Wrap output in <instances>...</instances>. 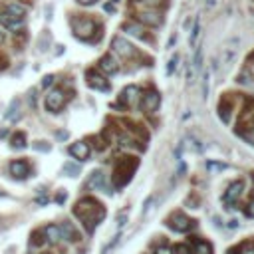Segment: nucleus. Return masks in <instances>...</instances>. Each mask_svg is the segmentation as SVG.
<instances>
[{"label": "nucleus", "mask_w": 254, "mask_h": 254, "mask_svg": "<svg viewBox=\"0 0 254 254\" xmlns=\"http://www.w3.org/2000/svg\"><path fill=\"white\" fill-rule=\"evenodd\" d=\"M74 217L80 219L84 228L91 234L99 226V223L106 219V207L93 197H84L74 205Z\"/></svg>", "instance_id": "obj_1"}, {"label": "nucleus", "mask_w": 254, "mask_h": 254, "mask_svg": "<svg viewBox=\"0 0 254 254\" xmlns=\"http://www.w3.org/2000/svg\"><path fill=\"white\" fill-rule=\"evenodd\" d=\"M139 167V159L137 157H121L115 161V167H113V173H112V183L115 189H123L135 175Z\"/></svg>", "instance_id": "obj_2"}, {"label": "nucleus", "mask_w": 254, "mask_h": 254, "mask_svg": "<svg viewBox=\"0 0 254 254\" xmlns=\"http://www.w3.org/2000/svg\"><path fill=\"white\" fill-rule=\"evenodd\" d=\"M24 16H26V10H24V6H20V4H8L6 8H4V12L0 14V22H2L6 28H12V30H16L22 22H24Z\"/></svg>", "instance_id": "obj_3"}, {"label": "nucleus", "mask_w": 254, "mask_h": 254, "mask_svg": "<svg viewBox=\"0 0 254 254\" xmlns=\"http://www.w3.org/2000/svg\"><path fill=\"white\" fill-rule=\"evenodd\" d=\"M165 225H167L171 230H175V232H189V230L195 226V221H193L191 217H187L185 213L175 211V213H171V215L165 219Z\"/></svg>", "instance_id": "obj_4"}, {"label": "nucleus", "mask_w": 254, "mask_h": 254, "mask_svg": "<svg viewBox=\"0 0 254 254\" xmlns=\"http://www.w3.org/2000/svg\"><path fill=\"white\" fill-rule=\"evenodd\" d=\"M44 106L50 113H58L60 110H64L66 106V91L62 87H54V89H50L48 95H46V101H44Z\"/></svg>", "instance_id": "obj_5"}, {"label": "nucleus", "mask_w": 254, "mask_h": 254, "mask_svg": "<svg viewBox=\"0 0 254 254\" xmlns=\"http://www.w3.org/2000/svg\"><path fill=\"white\" fill-rule=\"evenodd\" d=\"M72 26H74V34L80 40H93V34L97 30V26L91 18H76L72 22Z\"/></svg>", "instance_id": "obj_6"}, {"label": "nucleus", "mask_w": 254, "mask_h": 254, "mask_svg": "<svg viewBox=\"0 0 254 254\" xmlns=\"http://www.w3.org/2000/svg\"><path fill=\"white\" fill-rule=\"evenodd\" d=\"M161 106V93L155 91V89H149L147 93H143L141 97V110L145 113H155Z\"/></svg>", "instance_id": "obj_7"}, {"label": "nucleus", "mask_w": 254, "mask_h": 254, "mask_svg": "<svg viewBox=\"0 0 254 254\" xmlns=\"http://www.w3.org/2000/svg\"><path fill=\"white\" fill-rule=\"evenodd\" d=\"M85 84L91 89H97V91H110V82L101 74H97L95 70H87L85 72Z\"/></svg>", "instance_id": "obj_8"}, {"label": "nucleus", "mask_w": 254, "mask_h": 254, "mask_svg": "<svg viewBox=\"0 0 254 254\" xmlns=\"http://www.w3.org/2000/svg\"><path fill=\"white\" fill-rule=\"evenodd\" d=\"M112 46H113V50L119 54V56H123V58H133L135 54H137V50L125 40V38H121V36H117V38H113V42H112Z\"/></svg>", "instance_id": "obj_9"}, {"label": "nucleus", "mask_w": 254, "mask_h": 254, "mask_svg": "<svg viewBox=\"0 0 254 254\" xmlns=\"http://www.w3.org/2000/svg\"><path fill=\"white\" fill-rule=\"evenodd\" d=\"M200 68H202V48L198 46V48L195 50V58H193V62H191V66H189V70H187V82H189V84H195V78L198 76Z\"/></svg>", "instance_id": "obj_10"}, {"label": "nucleus", "mask_w": 254, "mask_h": 254, "mask_svg": "<svg viewBox=\"0 0 254 254\" xmlns=\"http://www.w3.org/2000/svg\"><path fill=\"white\" fill-rule=\"evenodd\" d=\"M242 191H244V181H232L230 185H228V189L225 191V202L226 205H232V202H236L238 198H240V195H242Z\"/></svg>", "instance_id": "obj_11"}, {"label": "nucleus", "mask_w": 254, "mask_h": 254, "mask_svg": "<svg viewBox=\"0 0 254 254\" xmlns=\"http://www.w3.org/2000/svg\"><path fill=\"white\" fill-rule=\"evenodd\" d=\"M70 155L74 157V159H78V161H87L89 159V145L85 143V141H76V143H72L70 145Z\"/></svg>", "instance_id": "obj_12"}, {"label": "nucleus", "mask_w": 254, "mask_h": 254, "mask_svg": "<svg viewBox=\"0 0 254 254\" xmlns=\"http://www.w3.org/2000/svg\"><path fill=\"white\" fill-rule=\"evenodd\" d=\"M137 18H139V22H143L147 26H153V28H157V26L163 24V16L157 10H141L137 14Z\"/></svg>", "instance_id": "obj_13"}, {"label": "nucleus", "mask_w": 254, "mask_h": 254, "mask_svg": "<svg viewBox=\"0 0 254 254\" xmlns=\"http://www.w3.org/2000/svg\"><path fill=\"white\" fill-rule=\"evenodd\" d=\"M30 171H32L30 163L24 161V159H14L10 163V175L14 179H26V177H30Z\"/></svg>", "instance_id": "obj_14"}, {"label": "nucleus", "mask_w": 254, "mask_h": 254, "mask_svg": "<svg viewBox=\"0 0 254 254\" xmlns=\"http://www.w3.org/2000/svg\"><path fill=\"white\" fill-rule=\"evenodd\" d=\"M191 244H193V254H215V248L209 240L200 238V236H191Z\"/></svg>", "instance_id": "obj_15"}, {"label": "nucleus", "mask_w": 254, "mask_h": 254, "mask_svg": "<svg viewBox=\"0 0 254 254\" xmlns=\"http://www.w3.org/2000/svg\"><path fill=\"white\" fill-rule=\"evenodd\" d=\"M137 99H139V87H137V85H127V87L121 91V95H119V104L131 108Z\"/></svg>", "instance_id": "obj_16"}, {"label": "nucleus", "mask_w": 254, "mask_h": 254, "mask_svg": "<svg viewBox=\"0 0 254 254\" xmlns=\"http://www.w3.org/2000/svg\"><path fill=\"white\" fill-rule=\"evenodd\" d=\"M60 234H62V238H66L68 242H80V232H78V228L70 223V221H64L62 225H60Z\"/></svg>", "instance_id": "obj_17"}, {"label": "nucleus", "mask_w": 254, "mask_h": 254, "mask_svg": "<svg viewBox=\"0 0 254 254\" xmlns=\"http://www.w3.org/2000/svg\"><path fill=\"white\" fill-rule=\"evenodd\" d=\"M236 48H238V40L236 38H232V40H228L225 44V48H223V64L225 66H230L232 64V60L236 56Z\"/></svg>", "instance_id": "obj_18"}, {"label": "nucleus", "mask_w": 254, "mask_h": 254, "mask_svg": "<svg viewBox=\"0 0 254 254\" xmlns=\"http://www.w3.org/2000/svg\"><path fill=\"white\" fill-rule=\"evenodd\" d=\"M99 70L104 72V74H117L119 72V64H117V60L112 56V54H106L104 58L99 60Z\"/></svg>", "instance_id": "obj_19"}, {"label": "nucleus", "mask_w": 254, "mask_h": 254, "mask_svg": "<svg viewBox=\"0 0 254 254\" xmlns=\"http://www.w3.org/2000/svg\"><path fill=\"white\" fill-rule=\"evenodd\" d=\"M85 187H87V189H97V191H99V189H106V177H104V173H101V171H93V173L89 175Z\"/></svg>", "instance_id": "obj_20"}, {"label": "nucleus", "mask_w": 254, "mask_h": 254, "mask_svg": "<svg viewBox=\"0 0 254 254\" xmlns=\"http://www.w3.org/2000/svg\"><path fill=\"white\" fill-rule=\"evenodd\" d=\"M42 230H44L46 242H52V244H56V242H60V240H62L60 226H56V225H48V226H46V228H42Z\"/></svg>", "instance_id": "obj_21"}, {"label": "nucleus", "mask_w": 254, "mask_h": 254, "mask_svg": "<svg viewBox=\"0 0 254 254\" xmlns=\"http://www.w3.org/2000/svg\"><path fill=\"white\" fill-rule=\"evenodd\" d=\"M230 112H232V101L228 97H223L221 99V106H219V115H221V119L225 123L230 121Z\"/></svg>", "instance_id": "obj_22"}, {"label": "nucleus", "mask_w": 254, "mask_h": 254, "mask_svg": "<svg viewBox=\"0 0 254 254\" xmlns=\"http://www.w3.org/2000/svg\"><path fill=\"white\" fill-rule=\"evenodd\" d=\"M228 254H254V240H246L240 246H234L228 250Z\"/></svg>", "instance_id": "obj_23"}, {"label": "nucleus", "mask_w": 254, "mask_h": 254, "mask_svg": "<svg viewBox=\"0 0 254 254\" xmlns=\"http://www.w3.org/2000/svg\"><path fill=\"white\" fill-rule=\"evenodd\" d=\"M123 30H125L129 36H135V38H139V40H149V38L145 36V30H143L139 24H125Z\"/></svg>", "instance_id": "obj_24"}, {"label": "nucleus", "mask_w": 254, "mask_h": 254, "mask_svg": "<svg viewBox=\"0 0 254 254\" xmlns=\"http://www.w3.org/2000/svg\"><path fill=\"white\" fill-rule=\"evenodd\" d=\"M10 145H12V149H24L26 147V133L24 131H16L10 137Z\"/></svg>", "instance_id": "obj_25"}, {"label": "nucleus", "mask_w": 254, "mask_h": 254, "mask_svg": "<svg viewBox=\"0 0 254 254\" xmlns=\"http://www.w3.org/2000/svg\"><path fill=\"white\" fill-rule=\"evenodd\" d=\"M6 117H8L10 121H18V119H20V101H18V99H12Z\"/></svg>", "instance_id": "obj_26"}, {"label": "nucleus", "mask_w": 254, "mask_h": 254, "mask_svg": "<svg viewBox=\"0 0 254 254\" xmlns=\"http://www.w3.org/2000/svg\"><path fill=\"white\" fill-rule=\"evenodd\" d=\"M46 242V236H44V230L40 228V230H34L32 234H30V246H34V248H38V246H42Z\"/></svg>", "instance_id": "obj_27"}, {"label": "nucleus", "mask_w": 254, "mask_h": 254, "mask_svg": "<svg viewBox=\"0 0 254 254\" xmlns=\"http://www.w3.org/2000/svg\"><path fill=\"white\" fill-rule=\"evenodd\" d=\"M198 36H200V20L197 18V20H195V26H193V32H191V36H189V46H191V48L197 46Z\"/></svg>", "instance_id": "obj_28"}, {"label": "nucleus", "mask_w": 254, "mask_h": 254, "mask_svg": "<svg viewBox=\"0 0 254 254\" xmlns=\"http://www.w3.org/2000/svg\"><path fill=\"white\" fill-rule=\"evenodd\" d=\"M202 80H205V82H202V97H209V89H211V72L207 70L205 74H202Z\"/></svg>", "instance_id": "obj_29"}, {"label": "nucleus", "mask_w": 254, "mask_h": 254, "mask_svg": "<svg viewBox=\"0 0 254 254\" xmlns=\"http://www.w3.org/2000/svg\"><path fill=\"white\" fill-rule=\"evenodd\" d=\"M64 173H68V177H78L80 167L78 165H72V163H66L64 165Z\"/></svg>", "instance_id": "obj_30"}, {"label": "nucleus", "mask_w": 254, "mask_h": 254, "mask_svg": "<svg viewBox=\"0 0 254 254\" xmlns=\"http://www.w3.org/2000/svg\"><path fill=\"white\" fill-rule=\"evenodd\" d=\"M173 254H193V250H191L189 244H177L173 248Z\"/></svg>", "instance_id": "obj_31"}, {"label": "nucleus", "mask_w": 254, "mask_h": 254, "mask_svg": "<svg viewBox=\"0 0 254 254\" xmlns=\"http://www.w3.org/2000/svg\"><path fill=\"white\" fill-rule=\"evenodd\" d=\"M177 62H179V56H173V58L169 60V66H167V76H171V74L175 72V68H177Z\"/></svg>", "instance_id": "obj_32"}, {"label": "nucleus", "mask_w": 254, "mask_h": 254, "mask_svg": "<svg viewBox=\"0 0 254 254\" xmlns=\"http://www.w3.org/2000/svg\"><path fill=\"white\" fill-rule=\"evenodd\" d=\"M155 254H173V248H169L167 244H161L155 248Z\"/></svg>", "instance_id": "obj_33"}, {"label": "nucleus", "mask_w": 254, "mask_h": 254, "mask_svg": "<svg viewBox=\"0 0 254 254\" xmlns=\"http://www.w3.org/2000/svg\"><path fill=\"white\" fill-rule=\"evenodd\" d=\"M153 200H155V197H149V198H147L145 207H143V217H147V215H149V211H151V205H153Z\"/></svg>", "instance_id": "obj_34"}, {"label": "nucleus", "mask_w": 254, "mask_h": 254, "mask_svg": "<svg viewBox=\"0 0 254 254\" xmlns=\"http://www.w3.org/2000/svg\"><path fill=\"white\" fill-rule=\"evenodd\" d=\"M207 169H211V171H213V169L225 171V169H226V165H225V163H213V161H209V163H207Z\"/></svg>", "instance_id": "obj_35"}, {"label": "nucleus", "mask_w": 254, "mask_h": 254, "mask_svg": "<svg viewBox=\"0 0 254 254\" xmlns=\"http://www.w3.org/2000/svg\"><path fill=\"white\" fill-rule=\"evenodd\" d=\"M34 149L36 151H50V145H46V141H36Z\"/></svg>", "instance_id": "obj_36"}, {"label": "nucleus", "mask_w": 254, "mask_h": 254, "mask_svg": "<svg viewBox=\"0 0 254 254\" xmlns=\"http://www.w3.org/2000/svg\"><path fill=\"white\" fill-rule=\"evenodd\" d=\"M244 213H246V217H248V219H254V200H250V202H248V207H246V211H244Z\"/></svg>", "instance_id": "obj_37"}, {"label": "nucleus", "mask_w": 254, "mask_h": 254, "mask_svg": "<svg viewBox=\"0 0 254 254\" xmlns=\"http://www.w3.org/2000/svg\"><path fill=\"white\" fill-rule=\"evenodd\" d=\"M119 238H121V234H117V236H115V238H113V240H112V242H110V244L104 248V254H108V252H110V248H113V246L119 242Z\"/></svg>", "instance_id": "obj_38"}, {"label": "nucleus", "mask_w": 254, "mask_h": 254, "mask_svg": "<svg viewBox=\"0 0 254 254\" xmlns=\"http://www.w3.org/2000/svg\"><path fill=\"white\" fill-rule=\"evenodd\" d=\"M52 84H54V76L48 74V76L44 78V82H42V87H48V85H52Z\"/></svg>", "instance_id": "obj_39"}, {"label": "nucleus", "mask_w": 254, "mask_h": 254, "mask_svg": "<svg viewBox=\"0 0 254 254\" xmlns=\"http://www.w3.org/2000/svg\"><path fill=\"white\" fill-rule=\"evenodd\" d=\"M66 197H68V195H66V191L62 189V191H60V193L56 195V202H58V205H62V202L66 200Z\"/></svg>", "instance_id": "obj_40"}, {"label": "nucleus", "mask_w": 254, "mask_h": 254, "mask_svg": "<svg viewBox=\"0 0 254 254\" xmlns=\"http://www.w3.org/2000/svg\"><path fill=\"white\" fill-rule=\"evenodd\" d=\"M125 219H127V215H125V213H121V215L117 217V225H119V226H123V225H125Z\"/></svg>", "instance_id": "obj_41"}, {"label": "nucleus", "mask_w": 254, "mask_h": 254, "mask_svg": "<svg viewBox=\"0 0 254 254\" xmlns=\"http://www.w3.org/2000/svg\"><path fill=\"white\" fill-rule=\"evenodd\" d=\"M36 202H38V205H46V202H48V198L42 195V197H38V198H36Z\"/></svg>", "instance_id": "obj_42"}, {"label": "nucleus", "mask_w": 254, "mask_h": 254, "mask_svg": "<svg viewBox=\"0 0 254 254\" xmlns=\"http://www.w3.org/2000/svg\"><path fill=\"white\" fill-rule=\"evenodd\" d=\"M78 2H80V4H84V6H89V4H93V2H95V0H78Z\"/></svg>", "instance_id": "obj_43"}, {"label": "nucleus", "mask_w": 254, "mask_h": 254, "mask_svg": "<svg viewBox=\"0 0 254 254\" xmlns=\"http://www.w3.org/2000/svg\"><path fill=\"white\" fill-rule=\"evenodd\" d=\"M6 68V60L2 58V56H0V70H4Z\"/></svg>", "instance_id": "obj_44"}, {"label": "nucleus", "mask_w": 254, "mask_h": 254, "mask_svg": "<svg viewBox=\"0 0 254 254\" xmlns=\"http://www.w3.org/2000/svg\"><path fill=\"white\" fill-rule=\"evenodd\" d=\"M143 2H147V4H159L161 0H143Z\"/></svg>", "instance_id": "obj_45"}, {"label": "nucleus", "mask_w": 254, "mask_h": 254, "mask_svg": "<svg viewBox=\"0 0 254 254\" xmlns=\"http://www.w3.org/2000/svg\"><path fill=\"white\" fill-rule=\"evenodd\" d=\"M228 226H230V228H236V226H238V221H230Z\"/></svg>", "instance_id": "obj_46"}, {"label": "nucleus", "mask_w": 254, "mask_h": 254, "mask_svg": "<svg viewBox=\"0 0 254 254\" xmlns=\"http://www.w3.org/2000/svg\"><path fill=\"white\" fill-rule=\"evenodd\" d=\"M2 42H4V34H2V32H0V44H2Z\"/></svg>", "instance_id": "obj_47"}, {"label": "nucleus", "mask_w": 254, "mask_h": 254, "mask_svg": "<svg viewBox=\"0 0 254 254\" xmlns=\"http://www.w3.org/2000/svg\"><path fill=\"white\" fill-rule=\"evenodd\" d=\"M252 185H254V173H252Z\"/></svg>", "instance_id": "obj_48"}]
</instances>
